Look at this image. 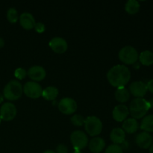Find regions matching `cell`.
I'll use <instances>...</instances> for the list:
<instances>
[{"label": "cell", "mask_w": 153, "mask_h": 153, "mask_svg": "<svg viewBox=\"0 0 153 153\" xmlns=\"http://www.w3.org/2000/svg\"><path fill=\"white\" fill-rule=\"evenodd\" d=\"M85 119L79 114H75L71 117V122L76 126H82L85 124Z\"/></svg>", "instance_id": "cell-25"}, {"label": "cell", "mask_w": 153, "mask_h": 153, "mask_svg": "<svg viewBox=\"0 0 153 153\" xmlns=\"http://www.w3.org/2000/svg\"><path fill=\"white\" fill-rule=\"evenodd\" d=\"M140 62L144 66H151L153 64V52L146 50L142 52L139 55Z\"/></svg>", "instance_id": "cell-22"}, {"label": "cell", "mask_w": 153, "mask_h": 153, "mask_svg": "<svg viewBox=\"0 0 153 153\" xmlns=\"http://www.w3.org/2000/svg\"><path fill=\"white\" fill-rule=\"evenodd\" d=\"M122 127L123 130L125 132L128 133V134H133L138 130L139 124L137 120L134 119V118H128L123 121Z\"/></svg>", "instance_id": "cell-18"}, {"label": "cell", "mask_w": 153, "mask_h": 153, "mask_svg": "<svg viewBox=\"0 0 153 153\" xmlns=\"http://www.w3.org/2000/svg\"><path fill=\"white\" fill-rule=\"evenodd\" d=\"M125 10L129 14H135L140 10V4L136 0H128L126 4Z\"/></svg>", "instance_id": "cell-23"}, {"label": "cell", "mask_w": 153, "mask_h": 153, "mask_svg": "<svg viewBox=\"0 0 153 153\" xmlns=\"http://www.w3.org/2000/svg\"><path fill=\"white\" fill-rule=\"evenodd\" d=\"M17 113L16 108L13 103L5 102L0 108V118L4 121H10L15 118Z\"/></svg>", "instance_id": "cell-9"}, {"label": "cell", "mask_w": 153, "mask_h": 153, "mask_svg": "<svg viewBox=\"0 0 153 153\" xmlns=\"http://www.w3.org/2000/svg\"><path fill=\"white\" fill-rule=\"evenodd\" d=\"M27 75V71L23 68H17L14 72V76L16 79L22 80L25 79Z\"/></svg>", "instance_id": "cell-27"}, {"label": "cell", "mask_w": 153, "mask_h": 153, "mask_svg": "<svg viewBox=\"0 0 153 153\" xmlns=\"http://www.w3.org/2000/svg\"><path fill=\"white\" fill-rule=\"evenodd\" d=\"M118 55L120 60L126 64H134L139 58L138 52L131 46H124L120 49Z\"/></svg>", "instance_id": "cell-4"}, {"label": "cell", "mask_w": 153, "mask_h": 153, "mask_svg": "<svg viewBox=\"0 0 153 153\" xmlns=\"http://www.w3.org/2000/svg\"><path fill=\"white\" fill-rule=\"evenodd\" d=\"M23 92L28 97L31 99H37L42 96L43 89L40 85L35 82H28L24 85Z\"/></svg>", "instance_id": "cell-7"}, {"label": "cell", "mask_w": 153, "mask_h": 153, "mask_svg": "<svg viewBox=\"0 0 153 153\" xmlns=\"http://www.w3.org/2000/svg\"><path fill=\"white\" fill-rule=\"evenodd\" d=\"M3 100H4V97H3L2 94H1V93H0V104H1V103L2 102Z\"/></svg>", "instance_id": "cell-33"}, {"label": "cell", "mask_w": 153, "mask_h": 153, "mask_svg": "<svg viewBox=\"0 0 153 153\" xmlns=\"http://www.w3.org/2000/svg\"><path fill=\"white\" fill-rule=\"evenodd\" d=\"M105 153H123V149L120 145L111 144L108 146Z\"/></svg>", "instance_id": "cell-26"}, {"label": "cell", "mask_w": 153, "mask_h": 153, "mask_svg": "<svg viewBox=\"0 0 153 153\" xmlns=\"http://www.w3.org/2000/svg\"><path fill=\"white\" fill-rule=\"evenodd\" d=\"M58 109L64 114H72L77 110V103L72 98H63L58 103Z\"/></svg>", "instance_id": "cell-8"}, {"label": "cell", "mask_w": 153, "mask_h": 153, "mask_svg": "<svg viewBox=\"0 0 153 153\" xmlns=\"http://www.w3.org/2000/svg\"><path fill=\"white\" fill-rule=\"evenodd\" d=\"M107 79L113 87L117 88L125 87L131 79V72L126 66L119 64L108 72Z\"/></svg>", "instance_id": "cell-1"}, {"label": "cell", "mask_w": 153, "mask_h": 153, "mask_svg": "<svg viewBox=\"0 0 153 153\" xmlns=\"http://www.w3.org/2000/svg\"><path fill=\"white\" fill-rule=\"evenodd\" d=\"M129 91L136 98H143L147 93V86L144 82L137 81L129 85Z\"/></svg>", "instance_id": "cell-10"}, {"label": "cell", "mask_w": 153, "mask_h": 153, "mask_svg": "<svg viewBox=\"0 0 153 153\" xmlns=\"http://www.w3.org/2000/svg\"><path fill=\"white\" fill-rule=\"evenodd\" d=\"M149 109L150 105L147 100L143 98H136L131 102L128 110L132 117L136 120L143 117Z\"/></svg>", "instance_id": "cell-2"}, {"label": "cell", "mask_w": 153, "mask_h": 153, "mask_svg": "<svg viewBox=\"0 0 153 153\" xmlns=\"http://www.w3.org/2000/svg\"><path fill=\"white\" fill-rule=\"evenodd\" d=\"M129 114L128 108L125 105H118L114 108L112 116L117 122H123Z\"/></svg>", "instance_id": "cell-14"}, {"label": "cell", "mask_w": 153, "mask_h": 153, "mask_svg": "<svg viewBox=\"0 0 153 153\" xmlns=\"http://www.w3.org/2000/svg\"><path fill=\"white\" fill-rule=\"evenodd\" d=\"M152 136L149 133L142 131L139 133L135 137V143L137 146L142 149H148L152 144Z\"/></svg>", "instance_id": "cell-12"}, {"label": "cell", "mask_w": 153, "mask_h": 153, "mask_svg": "<svg viewBox=\"0 0 153 153\" xmlns=\"http://www.w3.org/2000/svg\"><path fill=\"white\" fill-rule=\"evenodd\" d=\"M19 22L21 26L26 30H31L35 25V19L31 13L28 12L22 13L19 16Z\"/></svg>", "instance_id": "cell-15"}, {"label": "cell", "mask_w": 153, "mask_h": 153, "mask_svg": "<svg viewBox=\"0 0 153 153\" xmlns=\"http://www.w3.org/2000/svg\"><path fill=\"white\" fill-rule=\"evenodd\" d=\"M18 13L17 10L13 7L8 9L7 12V19L10 23H15L18 20Z\"/></svg>", "instance_id": "cell-24"}, {"label": "cell", "mask_w": 153, "mask_h": 153, "mask_svg": "<svg viewBox=\"0 0 153 153\" xmlns=\"http://www.w3.org/2000/svg\"><path fill=\"white\" fill-rule=\"evenodd\" d=\"M140 128L146 132H153V115H147L143 118Z\"/></svg>", "instance_id": "cell-21"}, {"label": "cell", "mask_w": 153, "mask_h": 153, "mask_svg": "<svg viewBox=\"0 0 153 153\" xmlns=\"http://www.w3.org/2000/svg\"><path fill=\"white\" fill-rule=\"evenodd\" d=\"M85 128L89 135L94 137L99 135L102 130V123L95 116H90L85 119Z\"/></svg>", "instance_id": "cell-5"}, {"label": "cell", "mask_w": 153, "mask_h": 153, "mask_svg": "<svg viewBox=\"0 0 153 153\" xmlns=\"http://www.w3.org/2000/svg\"><path fill=\"white\" fill-rule=\"evenodd\" d=\"M43 153H56V152H55L54 151H52V150H46V151H45Z\"/></svg>", "instance_id": "cell-35"}, {"label": "cell", "mask_w": 153, "mask_h": 153, "mask_svg": "<svg viewBox=\"0 0 153 153\" xmlns=\"http://www.w3.org/2000/svg\"><path fill=\"white\" fill-rule=\"evenodd\" d=\"M126 133L120 128H115L111 131L110 134V138L114 144H122L125 141Z\"/></svg>", "instance_id": "cell-17"}, {"label": "cell", "mask_w": 153, "mask_h": 153, "mask_svg": "<svg viewBox=\"0 0 153 153\" xmlns=\"http://www.w3.org/2000/svg\"><path fill=\"white\" fill-rule=\"evenodd\" d=\"M27 74L31 80L36 82L43 80L46 76V72L41 66H33L30 67Z\"/></svg>", "instance_id": "cell-13"}, {"label": "cell", "mask_w": 153, "mask_h": 153, "mask_svg": "<svg viewBox=\"0 0 153 153\" xmlns=\"http://www.w3.org/2000/svg\"><path fill=\"white\" fill-rule=\"evenodd\" d=\"M22 86L19 82L11 80L4 87L3 90V97L7 100L14 101L19 100L22 94Z\"/></svg>", "instance_id": "cell-3"}, {"label": "cell", "mask_w": 153, "mask_h": 153, "mask_svg": "<svg viewBox=\"0 0 153 153\" xmlns=\"http://www.w3.org/2000/svg\"><path fill=\"white\" fill-rule=\"evenodd\" d=\"M70 140L76 150L83 149L88 146V138L87 134L82 131H74L70 135Z\"/></svg>", "instance_id": "cell-6"}, {"label": "cell", "mask_w": 153, "mask_h": 153, "mask_svg": "<svg viewBox=\"0 0 153 153\" xmlns=\"http://www.w3.org/2000/svg\"><path fill=\"white\" fill-rule=\"evenodd\" d=\"M4 45V41L1 37H0V48H2Z\"/></svg>", "instance_id": "cell-31"}, {"label": "cell", "mask_w": 153, "mask_h": 153, "mask_svg": "<svg viewBox=\"0 0 153 153\" xmlns=\"http://www.w3.org/2000/svg\"><path fill=\"white\" fill-rule=\"evenodd\" d=\"M146 86H147V90L153 94V79H151L150 81L148 82V83L146 84Z\"/></svg>", "instance_id": "cell-30"}, {"label": "cell", "mask_w": 153, "mask_h": 153, "mask_svg": "<svg viewBox=\"0 0 153 153\" xmlns=\"http://www.w3.org/2000/svg\"><path fill=\"white\" fill-rule=\"evenodd\" d=\"M57 153H68V149L64 144H59L57 146Z\"/></svg>", "instance_id": "cell-29"}, {"label": "cell", "mask_w": 153, "mask_h": 153, "mask_svg": "<svg viewBox=\"0 0 153 153\" xmlns=\"http://www.w3.org/2000/svg\"><path fill=\"white\" fill-rule=\"evenodd\" d=\"M149 153H153V143L151 145L150 147H149Z\"/></svg>", "instance_id": "cell-34"}, {"label": "cell", "mask_w": 153, "mask_h": 153, "mask_svg": "<svg viewBox=\"0 0 153 153\" xmlns=\"http://www.w3.org/2000/svg\"><path fill=\"white\" fill-rule=\"evenodd\" d=\"M105 142L104 139L100 137H94L89 143V149L93 153H100L104 149Z\"/></svg>", "instance_id": "cell-16"}, {"label": "cell", "mask_w": 153, "mask_h": 153, "mask_svg": "<svg viewBox=\"0 0 153 153\" xmlns=\"http://www.w3.org/2000/svg\"><path fill=\"white\" fill-rule=\"evenodd\" d=\"M1 118H0V123H1Z\"/></svg>", "instance_id": "cell-36"}, {"label": "cell", "mask_w": 153, "mask_h": 153, "mask_svg": "<svg viewBox=\"0 0 153 153\" xmlns=\"http://www.w3.org/2000/svg\"><path fill=\"white\" fill-rule=\"evenodd\" d=\"M58 88L53 86H49L43 90L42 97L48 101H54L58 96Z\"/></svg>", "instance_id": "cell-19"}, {"label": "cell", "mask_w": 153, "mask_h": 153, "mask_svg": "<svg viewBox=\"0 0 153 153\" xmlns=\"http://www.w3.org/2000/svg\"><path fill=\"white\" fill-rule=\"evenodd\" d=\"M115 98L121 103L126 102L130 98V93L125 87L118 88L115 92Z\"/></svg>", "instance_id": "cell-20"}, {"label": "cell", "mask_w": 153, "mask_h": 153, "mask_svg": "<svg viewBox=\"0 0 153 153\" xmlns=\"http://www.w3.org/2000/svg\"><path fill=\"white\" fill-rule=\"evenodd\" d=\"M148 102H149V105H150V108L153 109V98L151 99V100H149V101H148Z\"/></svg>", "instance_id": "cell-32"}, {"label": "cell", "mask_w": 153, "mask_h": 153, "mask_svg": "<svg viewBox=\"0 0 153 153\" xmlns=\"http://www.w3.org/2000/svg\"><path fill=\"white\" fill-rule=\"evenodd\" d=\"M49 46L53 52L58 54H63L68 48L67 41L62 37H56L52 38L49 43Z\"/></svg>", "instance_id": "cell-11"}, {"label": "cell", "mask_w": 153, "mask_h": 153, "mask_svg": "<svg viewBox=\"0 0 153 153\" xmlns=\"http://www.w3.org/2000/svg\"><path fill=\"white\" fill-rule=\"evenodd\" d=\"M34 28L37 33L44 32L45 29H46V26H45V25L43 22H37V23H36Z\"/></svg>", "instance_id": "cell-28"}]
</instances>
